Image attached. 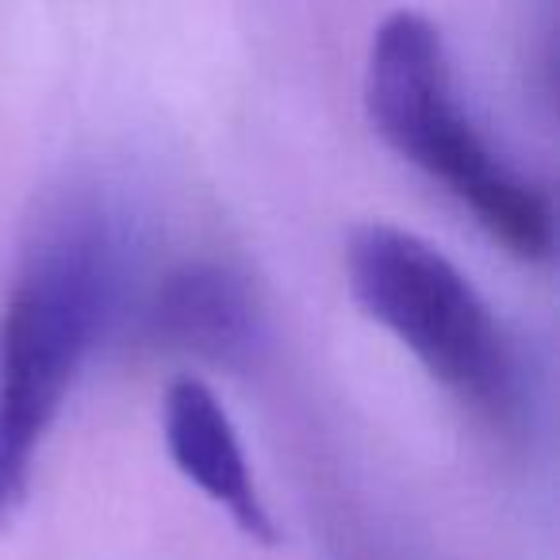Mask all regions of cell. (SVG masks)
<instances>
[{
    "instance_id": "cell-1",
    "label": "cell",
    "mask_w": 560,
    "mask_h": 560,
    "mask_svg": "<svg viewBox=\"0 0 560 560\" xmlns=\"http://www.w3.org/2000/svg\"><path fill=\"white\" fill-rule=\"evenodd\" d=\"M135 234L101 192L62 196L20 249L0 304V529L32 491L35 460L131 277Z\"/></svg>"
},
{
    "instance_id": "cell-2",
    "label": "cell",
    "mask_w": 560,
    "mask_h": 560,
    "mask_svg": "<svg viewBox=\"0 0 560 560\" xmlns=\"http://www.w3.org/2000/svg\"><path fill=\"white\" fill-rule=\"evenodd\" d=\"M365 104L384 142L442 180L491 238L529 261L552 254L549 196L503 162L472 124L442 32L422 12L399 9L381 20L369 47Z\"/></svg>"
},
{
    "instance_id": "cell-3",
    "label": "cell",
    "mask_w": 560,
    "mask_h": 560,
    "mask_svg": "<svg viewBox=\"0 0 560 560\" xmlns=\"http://www.w3.org/2000/svg\"><path fill=\"white\" fill-rule=\"evenodd\" d=\"M350 292L369 319L399 338L430 376L480 411L503 415L518 388V361L472 280L427 238L365 223L346 246Z\"/></svg>"
},
{
    "instance_id": "cell-4",
    "label": "cell",
    "mask_w": 560,
    "mask_h": 560,
    "mask_svg": "<svg viewBox=\"0 0 560 560\" xmlns=\"http://www.w3.org/2000/svg\"><path fill=\"white\" fill-rule=\"evenodd\" d=\"M162 434L177 472L219 503L242 534L254 541H277V522L265 511L246 450L238 442L226 407L200 376L170 381L162 399Z\"/></svg>"
},
{
    "instance_id": "cell-5",
    "label": "cell",
    "mask_w": 560,
    "mask_h": 560,
    "mask_svg": "<svg viewBox=\"0 0 560 560\" xmlns=\"http://www.w3.org/2000/svg\"><path fill=\"white\" fill-rule=\"evenodd\" d=\"M150 319L162 342L211 361L246 358L257 335L246 280L215 261H188L173 269L158 289Z\"/></svg>"
}]
</instances>
